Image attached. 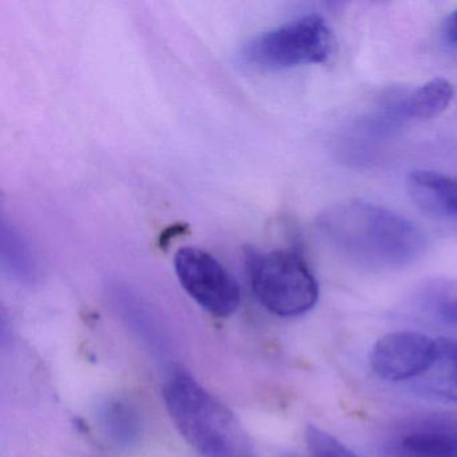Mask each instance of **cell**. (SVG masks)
Listing matches in <instances>:
<instances>
[{"instance_id":"obj_16","label":"cell","mask_w":457,"mask_h":457,"mask_svg":"<svg viewBox=\"0 0 457 457\" xmlns=\"http://www.w3.org/2000/svg\"><path fill=\"white\" fill-rule=\"evenodd\" d=\"M444 36H445L446 41L457 44V10L445 21Z\"/></svg>"},{"instance_id":"obj_2","label":"cell","mask_w":457,"mask_h":457,"mask_svg":"<svg viewBox=\"0 0 457 457\" xmlns=\"http://www.w3.org/2000/svg\"><path fill=\"white\" fill-rule=\"evenodd\" d=\"M162 395L179 432L203 456L248 457L245 433L231 411L189 374L175 371Z\"/></svg>"},{"instance_id":"obj_5","label":"cell","mask_w":457,"mask_h":457,"mask_svg":"<svg viewBox=\"0 0 457 457\" xmlns=\"http://www.w3.org/2000/svg\"><path fill=\"white\" fill-rule=\"evenodd\" d=\"M175 270L181 287L210 314L227 318L237 312L242 299L239 283L211 253L181 248L175 255Z\"/></svg>"},{"instance_id":"obj_7","label":"cell","mask_w":457,"mask_h":457,"mask_svg":"<svg viewBox=\"0 0 457 457\" xmlns=\"http://www.w3.org/2000/svg\"><path fill=\"white\" fill-rule=\"evenodd\" d=\"M406 188L411 202L430 221L457 237V176L411 170Z\"/></svg>"},{"instance_id":"obj_15","label":"cell","mask_w":457,"mask_h":457,"mask_svg":"<svg viewBox=\"0 0 457 457\" xmlns=\"http://www.w3.org/2000/svg\"><path fill=\"white\" fill-rule=\"evenodd\" d=\"M312 457H358L341 441L320 428L310 427L306 433Z\"/></svg>"},{"instance_id":"obj_6","label":"cell","mask_w":457,"mask_h":457,"mask_svg":"<svg viewBox=\"0 0 457 457\" xmlns=\"http://www.w3.org/2000/svg\"><path fill=\"white\" fill-rule=\"evenodd\" d=\"M437 352V342L417 331H395L382 337L370 355L377 376L387 381H406L424 376Z\"/></svg>"},{"instance_id":"obj_14","label":"cell","mask_w":457,"mask_h":457,"mask_svg":"<svg viewBox=\"0 0 457 457\" xmlns=\"http://www.w3.org/2000/svg\"><path fill=\"white\" fill-rule=\"evenodd\" d=\"M454 97V87L444 79H430L417 87L403 103V112L411 119L430 120L440 116Z\"/></svg>"},{"instance_id":"obj_10","label":"cell","mask_w":457,"mask_h":457,"mask_svg":"<svg viewBox=\"0 0 457 457\" xmlns=\"http://www.w3.org/2000/svg\"><path fill=\"white\" fill-rule=\"evenodd\" d=\"M400 445L411 457H457V427L436 420L422 422L403 436Z\"/></svg>"},{"instance_id":"obj_11","label":"cell","mask_w":457,"mask_h":457,"mask_svg":"<svg viewBox=\"0 0 457 457\" xmlns=\"http://www.w3.org/2000/svg\"><path fill=\"white\" fill-rule=\"evenodd\" d=\"M0 256L4 271L22 285H34L38 280V266L26 237L7 219H2Z\"/></svg>"},{"instance_id":"obj_9","label":"cell","mask_w":457,"mask_h":457,"mask_svg":"<svg viewBox=\"0 0 457 457\" xmlns=\"http://www.w3.org/2000/svg\"><path fill=\"white\" fill-rule=\"evenodd\" d=\"M112 302L121 320L152 352L162 354L165 339L154 312L135 293L124 287L112 288Z\"/></svg>"},{"instance_id":"obj_13","label":"cell","mask_w":457,"mask_h":457,"mask_svg":"<svg viewBox=\"0 0 457 457\" xmlns=\"http://www.w3.org/2000/svg\"><path fill=\"white\" fill-rule=\"evenodd\" d=\"M437 352L424 374V389L444 400L457 403V339H437Z\"/></svg>"},{"instance_id":"obj_1","label":"cell","mask_w":457,"mask_h":457,"mask_svg":"<svg viewBox=\"0 0 457 457\" xmlns=\"http://www.w3.org/2000/svg\"><path fill=\"white\" fill-rule=\"evenodd\" d=\"M318 226L339 253L369 269L409 266L427 248V237L416 224L362 200L334 204L320 216Z\"/></svg>"},{"instance_id":"obj_8","label":"cell","mask_w":457,"mask_h":457,"mask_svg":"<svg viewBox=\"0 0 457 457\" xmlns=\"http://www.w3.org/2000/svg\"><path fill=\"white\" fill-rule=\"evenodd\" d=\"M413 309L428 322L457 331V280L430 279L413 294Z\"/></svg>"},{"instance_id":"obj_12","label":"cell","mask_w":457,"mask_h":457,"mask_svg":"<svg viewBox=\"0 0 457 457\" xmlns=\"http://www.w3.org/2000/svg\"><path fill=\"white\" fill-rule=\"evenodd\" d=\"M97 420L106 437L121 448L135 445L143 433L141 414L132 403L120 398L101 403Z\"/></svg>"},{"instance_id":"obj_3","label":"cell","mask_w":457,"mask_h":457,"mask_svg":"<svg viewBox=\"0 0 457 457\" xmlns=\"http://www.w3.org/2000/svg\"><path fill=\"white\" fill-rule=\"evenodd\" d=\"M245 267L256 299L278 317H298L318 302L317 279L296 251L248 250Z\"/></svg>"},{"instance_id":"obj_4","label":"cell","mask_w":457,"mask_h":457,"mask_svg":"<svg viewBox=\"0 0 457 457\" xmlns=\"http://www.w3.org/2000/svg\"><path fill=\"white\" fill-rule=\"evenodd\" d=\"M334 52V37L326 21L304 15L248 41L240 53L243 62L263 69L325 63Z\"/></svg>"}]
</instances>
